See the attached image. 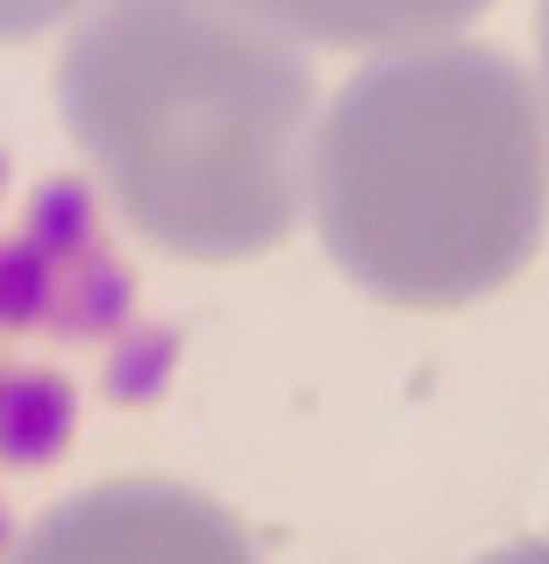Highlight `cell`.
Instances as JSON below:
<instances>
[{"label":"cell","mask_w":549,"mask_h":564,"mask_svg":"<svg viewBox=\"0 0 549 564\" xmlns=\"http://www.w3.org/2000/svg\"><path fill=\"white\" fill-rule=\"evenodd\" d=\"M57 108L172 258H257L300 215L315 72L229 0H100L57 57Z\"/></svg>","instance_id":"cell-1"},{"label":"cell","mask_w":549,"mask_h":564,"mask_svg":"<svg viewBox=\"0 0 549 564\" xmlns=\"http://www.w3.org/2000/svg\"><path fill=\"white\" fill-rule=\"evenodd\" d=\"M329 258L393 307H464L542 250V108L485 43H407L336 94L315 143Z\"/></svg>","instance_id":"cell-2"},{"label":"cell","mask_w":549,"mask_h":564,"mask_svg":"<svg viewBox=\"0 0 549 564\" xmlns=\"http://www.w3.org/2000/svg\"><path fill=\"white\" fill-rule=\"evenodd\" d=\"M250 22L278 29L300 43H421L450 36L471 14H485L493 0H229Z\"/></svg>","instance_id":"cell-4"},{"label":"cell","mask_w":549,"mask_h":564,"mask_svg":"<svg viewBox=\"0 0 549 564\" xmlns=\"http://www.w3.org/2000/svg\"><path fill=\"white\" fill-rule=\"evenodd\" d=\"M8 564H257L229 508L165 479L72 494L8 551Z\"/></svg>","instance_id":"cell-3"},{"label":"cell","mask_w":549,"mask_h":564,"mask_svg":"<svg viewBox=\"0 0 549 564\" xmlns=\"http://www.w3.org/2000/svg\"><path fill=\"white\" fill-rule=\"evenodd\" d=\"M72 8H86V0H0V43L43 36V29H51V22H65Z\"/></svg>","instance_id":"cell-5"},{"label":"cell","mask_w":549,"mask_h":564,"mask_svg":"<svg viewBox=\"0 0 549 564\" xmlns=\"http://www.w3.org/2000/svg\"><path fill=\"white\" fill-rule=\"evenodd\" d=\"M479 564H549V536L542 543H507V551H493V557H479Z\"/></svg>","instance_id":"cell-6"},{"label":"cell","mask_w":549,"mask_h":564,"mask_svg":"<svg viewBox=\"0 0 549 564\" xmlns=\"http://www.w3.org/2000/svg\"><path fill=\"white\" fill-rule=\"evenodd\" d=\"M542 79H549V0H542Z\"/></svg>","instance_id":"cell-7"}]
</instances>
